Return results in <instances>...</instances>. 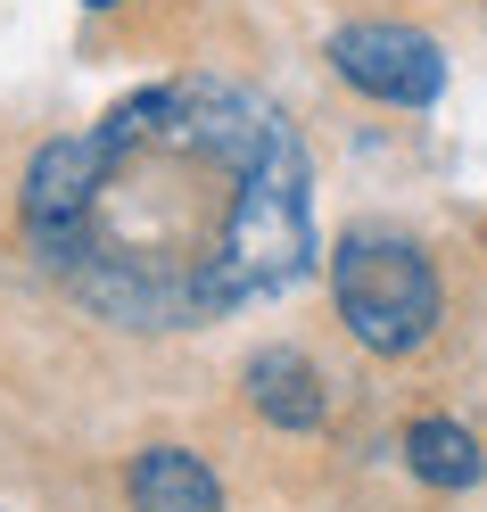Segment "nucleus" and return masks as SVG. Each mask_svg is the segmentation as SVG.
<instances>
[{"instance_id": "0eeeda50", "label": "nucleus", "mask_w": 487, "mask_h": 512, "mask_svg": "<svg viewBox=\"0 0 487 512\" xmlns=\"http://www.w3.org/2000/svg\"><path fill=\"white\" fill-rule=\"evenodd\" d=\"M91 9H116V0H91Z\"/></svg>"}, {"instance_id": "39448f33", "label": "nucleus", "mask_w": 487, "mask_h": 512, "mask_svg": "<svg viewBox=\"0 0 487 512\" xmlns=\"http://www.w3.org/2000/svg\"><path fill=\"white\" fill-rule=\"evenodd\" d=\"M133 512H223V488L190 446H149L133 455Z\"/></svg>"}, {"instance_id": "7ed1b4c3", "label": "nucleus", "mask_w": 487, "mask_h": 512, "mask_svg": "<svg viewBox=\"0 0 487 512\" xmlns=\"http://www.w3.org/2000/svg\"><path fill=\"white\" fill-rule=\"evenodd\" d=\"M331 67L380 108H430L446 83V58L430 34L413 25H339L331 34Z\"/></svg>"}, {"instance_id": "f257e3e1", "label": "nucleus", "mask_w": 487, "mask_h": 512, "mask_svg": "<svg viewBox=\"0 0 487 512\" xmlns=\"http://www.w3.org/2000/svg\"><path fill=\"white\" fill-rule=\"evenodd\" d=\"M25 248L133 331H199L289 290L314 256L306 149L273 100L190 75L116 100L25 174Z\"/></svg>"}, {"instance_id": "f03ea898", "label": "nucleus", "mask_w": 487, "mask_h": 512, "mask_svg": "<svg viewBox=\"0 0 487 512\" xmlns=\"http://www.w3.org/2000/svg\"><path fill=\"white\" fill-rule=\"evenodd\" d=\"M331 298H339V323L355 347L372 356H413L421 339L438 331V265L421 256V240L405 232H380V223H355L331 248Z\"/></svg>"}, {"instance_id": "423d86ee", "label": "nucleus", "mask_w": 487, "mask_h": 512, "mask_svg": "<svg viewBox=\"0 0 487 512\" xmlns=\"http://www.w3.org/2000/svg\"><path fill=\"white\" fill-rule=\"evenodd\" d=\"M405 463H413L421 488H471L479 479V438L463 422H446V413H421L405 430Z\"/></svg>"}, {"instance_id": "20e7f679", "label": "nucleus", "mask_w": 487, "mask_h": 512, "mask_svg": "<svg viewBox=\"0 0 487 512\" xmlns=\"http://www.w3.org/2000/svg\"><path fill=\"white\" fill-rule=\"evenodd\" d=\"M248 397H256V413H265L273 430H322V413H331L322 372L298 356V347H265V356H248Z\"/></svg>"}]
</instances>
